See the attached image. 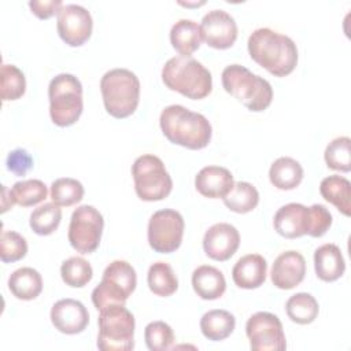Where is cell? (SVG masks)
Wrapping results in <instances>:
<instances>
[{
	"instance_id": "obj_1",
	"label": "cell",
	"mask_w": 351,
	"mask_h": 351,
	"mask_svg": "<svg viewBox=\"0 0 351 351\" xmlns=\"http://www.w3.org/2000/svg\"><path fill=\"white\" fill-rule=\"evenodd\" d=\"M247 47L251 59L276 77L291 74L298 64L295 41L273 29H255L248 37Z\"/></svg>"
},
{
	"instance_id": "obj_2",
	"label": "cell",
	"mask_w": 351,
	"mask_h": 351,
	"mask_svg": "<svg viewBox=\"0 0 351 351\" xmlns=\"http://www.w3.org/2000/svg\"><path fill=\"white\" fill-rule=\"evenodd\" d=\"M160 129L166 138L188 149H202L208 145L213 128L208 119L180 104H171L162 110Z\"/></svg>"
},
{
	"instance_id": "obj_3",
	"label": "cell",
	"mask_w": 351,
	"mask_h": 351,
	"mask_svg": "<svg viewBox=\"0 0 351 351\" xmlns=\"http://www.w3.org/2000/svg\"><path fill=\"white\" fill-rule=\"evenodd\" d=\"M273 225L276 232L287 239L303 234L321 237L332 225V214L324 204L306 207L300 203H288L276 211Z\"/></svg>"
},
{
	"instance_id": "obj_4",
	"label": "cell",
	"mask_w": 351,
	"mask_h": 351,
	"mask_svg": "<svg viewBox=\"0 0 351 351\" xmlns=\"http://www.w3.org/2000/svg\"><path fill=\"white\" fill-rule=\"evenodd\" d=\"M163 84L189 99L199 100L213 89L211 73L192 56H174L162 69Z\"/></svg>"
},
{
	"instance_id": "obj_5",
	"label": "cell",
	"mask_w": 351,
	"mask_h": 351,
	"mask_svg": "<svg viewBox=\"0 0 351 351\" xmlns=\"http://www.w3.org/2000/svg\"><path fill=\"white\" fill-rule=\"evenodd\" d=\"M222 86L248 110L255 112L266 110L273 100V88L270 82L237 63L223 69Z\"/></svg>"
},
{
	"instance_id": "obj_6",
	"label": "cell",
	"mask_w": 351,
	"mask_h": 351,
	"mask_svg": "<svg viewBox=\"0 0 351 351\" xmlns=\"http://www.w3.org/2000/svg\"><path fill=\"white\" fill-rule=\"evenodd\" d=\"M103 103L114 118H126L132 115L140 100L138 77L128 69L108 70L100 81Z\"/></svg>"
},
{
	"instance_id": "obj_7",
	"label": "cell",
	"mask_w": 351,
	"mask_h": 351,
	"mask_svg": "<svg viewBox=\"0 0 351 351\" xmlns=\"http://www.w3.org/2000/svg\"><path fill=\"white\" fill-rule=\"evenodd\" d=\"M99 311L97 348L101 351L133 350L136 322L125 304H108Z\"/></svg>"
},
{
	"instance_id": "obj_8",
	"label": "cell",
	"mask_w": 351,
	"mask_h": 351,
	"mask_svg": "<svg viewBox=\"0 0 351 351\" xmlns=\"http://www.w3.org/2000/svg\"><path fill=\"white\" fill-rule=\"evenodd\" d=\"M49 115L55 125L70 126L82 114V85L81 81L69 73L55 75L48 85Z\"/></svg>"
},
{
	"instance_id": "obj_9",
	"label": "cell",
	"mask_w": 351,
	"mask_h": 351,
	"mask_svg": "<svg viewBox=\"0 0 351 351\" xmlns=\"http://www.w3.org/2000/svg\"><path fill=\"white\" fill-rule=\"evenodd\" d=\"M137 285L133 266L126 261H112L103 271L100 284L92 291V303L97 310L114 303L125 304Z\"/></svg>"
},
{
	"instance_id": "obj_10",
	"label": "cell",
	"mask_w": 351,
	"mask_h": 351,
	"mask_svg": "<svg viewBox=\"0 0 351 351\" xmlns=\"http://www.w3.org/2000/svg\"><path fill=\"white\" fill-rule=\"evenodd\" d=\"M134 191L144 202H156L169 196L173 189V180L165 163L156 155L145 154L132 165Z\"/></svg>"
},
{
	"instance_id": "obj_11",
	"label": "cell",
	"mask_w": 351,
	"mask_h": 351,
	"mask_svg": "<svg viewBox=\"0 0 351 351\" xmlns=\"http://www.w3.org/2000/svg\"><path fill=\"white\" fill-rule=\"evenodd\" d=\"M103 228L104 219L99 210L93 206L82 204L71 214L67 237L75 251L90 254L100 244Z\"/></svg>"
},
{
	"instance_id": "obj_12",
	"label": "cell",
	"mask_w": 351,
	"mask_h": 351,
	"mask_svg": "<svg viewBox=\"0 0 351 351\" xmlns=\"http://www.w3.org/2000/svg\"><path fill=\"white\" fill-rule=\"evenodd\" d=\"M185 222L182 215L171 208L155 211L148 221L149 247L160 254L174 252L182 241Z\"/></svg>"
},
{
	"instance_id": "obj_13",
	"label": "cell",
	"mask_w": 351,
	"mask_h": 351,
	"mask_svg": "<svg viewBox=\"0 0 351 351\" xmlns=\"http://www.w3.org/2000/svg\"><path fill=\"white\" fill-rule=\"evenodd\" d=\"M250 347L254 351H284L285 335L280 318L267 311L252 314L245 324Z\"/></svg>"
},
{
	"instance_id": "obj_14",
	"label": "cell",
	"mask_w": 351,
	"mask_h": 351,
	"mask_svg": "<svg viewBox=\"0 0 351 351\" xmlns=\"http://www.w3.org/2000/svg\"><path fill=\"white\" fill-rule=\"evenodd\" d=\"M56 27L59 37L66 44L70 47H80L92 34V15L80 4H66L58 12Z\"/></svg>"
},
{
	"instance_id": "obj_15",
	"label": "cell",
	"mask_w": 351,
	"mask_h": 351,
	"mask_svg": "<svg viewBox=\"0 0 351 351\" xmlns=\"http://www.w3.org/2000/svg\"><path fill=\"white\" fill-rule=\"evenodd\" d=\"M202 37L207 45L215 49L230 48L237 38V23L234 18L223 10H211L200 23Z\"/></svg>"
},
{
	"instance_id": "obj_16",
	"label": "cell",
	"mask_w": 351,
	"mask_h": 351,
	"mask_svg": "<svg viewBox=\"0 0 351 351\" xmlns=\"http://www.w3.org/2000/svg\"><path fill=\"white\" fill-rule=\"evenodd\" d=\"M240 245L239 230L228 223L218 222L210 226L203 237V250L206 255L214 261H228L234 255Z\"/></svg>"
},
{
	"instance_id": "obj_17",
	"label": "cell",
	"mask_w": 351,
	"mask_h": 351,
	"mask_svg": "<svg viewBox=\"0 0 351 351\" xmlns=\"http://www.w3.org/2000/svg\"><path fill=\"white\" fill-rule=\"evenodd\" d=\"M51 321L59 332L66 335H77L85 330L88 326L89 313L80 300L66 298L58 300L52 306Z\"/></svg>"
},
{
	"instance_id": "obj_18",
	"label": "cell",
	"mask_w": 351,
	"mask_h": 351,
	"mask_svg": "<svg viewBox=\"0 0 351 351\" xmlns=\"http://www.w3.org/2000/svg\"><path fill=\"white\" fill-rule=\"evenodd\" d=\"M306 274L304 256L293 250L281 252L270 270V278L274 287L280 289H292L299 285Z\"/></svg>"
},
{
	"instance_id": "obj_19",
	"label": "cell",
	"mask_w": 351,
	"mask_h": 351,
	"mask_svg": "<svg viewBox=\"0 0 351 351\" xmlns=\"http://www.w3.org/2000/svg\"><path fill=\"white\" fill-rule=\"evenodd\" d=\"M267 274L266 259L259 254H247L241 256L232 269V278L239 288H259Z\"/></svg>"
},
{
	"instance_id": "obj_20",
	"label": "cell",
	"mask_w": 351,
	"mask_h": 351,
	"mask_svg": "<svg viewBox=\"0 0 351 351\" xmlns=\"http://www.w3.org/2000/svg\"><path fill=\"white\" fill-rule=\"evenodd\" d=\"M233 184L232 173L221 166H206L195 177L197 192L210 199H222L232 189Z\"/></svg>"
},
{
	"instance_id": "obj_21",
	"label": "cell",
	"mask_w": 351,
	"mask_h": 351,
	"mask_svg": "<svg viewBox=\"0 0 351 351\" xmlns=\"http://www.w3.org/2000/svg\"><path fill=\"white\" fill-rule=\"evenodd\" d=\"M314 269L319 280L332 282L340 278L346 270V262L340 248L333 243L318 247L314 252Z\"/></svg>"
},
{
	"instance_id": "obj_22",
	"label": "cell",
	"mask_w": 351,
	"mask_h": 351,
	"mask_svg": "<svg viewBox=\"0 0 351 351\" xmlns=\"http://www.w3.org/2000/svg\"><path fill=\"white\" fill-rule=\"evenodd\" d=\"M192 287L199 298L204 300H215L223 295L226 280L219 269L210 265H202L192 273Z\"/></svg>"
},
{
	"instance_id": "obj_23",
	"label": "cell",
	"mask_w": 351,
	"mask_h": 351,
	"mask_svg": "<svg viewBox=\"0 0 351 351\" xmlns=\"http://www.w3.org/2000/svg\"><path fill=\"white\" fill-rule=\"evenodd\" d=\"M202 29L192 19L177 21L170 30V43L181 56H191L202 44Z\"/></svg>"
},
{
	"instance_id": "obj_24",
	"label": "cell",
	"mask_w": 351,
	"mask_h": 351,
	"mask_svg": "<svg viewBox=\"0 0 351 351\" xmlns=\"http://www.w3.org/2000/svg\"><path fill=\"white\" fill-rule=\"evenodd\" d=\"M269 178L276 188L289 191L302 182L303 167L296 159L291 156H281L271 163L269 169Z\"/></svg>"
},
{
	"instance_id": "obj_25",
	"label": "cell",
	"mask_w": 351,
	"mask_h": 351,
	"mask_svg": "<svg viewBox=\"0 0 351 351\" xmlns=\"http://www.w3.org/2000/svg\"><path fill=\"white\" fill-rule=\"evenodd\" d=\"M321 196L332 203L341 214L350 217L351 207V184L343 176H328L319 184Z\"/></svg>"
},
{
	"instance_id": "obj_26",
	"label": "cell",
	"mask_w": 351,
	"mask_h": 351,
	"mask_svg": "<svg viewBox=\"0 0 351 351\" xmlns=\"http://www.w3.org/2000/svg\"><path fill=\"white\" fill-rule=\"evenodd\" d=\"M8 288L16 299L32 300L43 291V277L33 267H19L8 277Z\"/></svg>"
},
{
	"instance_id": "obj_27",
	"label": "cell",
	"mask_w": 351,
	"mask_h": 351,
	"mask_svg": "<svg viewBox=\"0 0 351 351\" xmlns=\"http://www.w3.org/2000/svg\"><path fill=\"white\" fill-rule=\"evenodd\" d=\"M236 326V318L226 310L215 308L203 314L200 318V330L211 341L225 340L232 335Z\"/></svg>"
},
{
	"instance_id": "obj_28",
	"label": "cell",
	"mask_w": 351,
	"mask_h": 351,
	"mask_svg": "<svg viewBox=\"0 0 351 351\" xmlns=\"http://www.w3.org/2000/svg\"><path fill=\"white\" fill-rule=\"evenodd\" d=\"M222 200L230 211L245 214L258 206L259 192L252 184L247 181H239L233 184L232 189L222 197Z\"/></svg>"
},
{
	"instance_id": "obj_29",
	"label": "cell",
	"mask_w": 351,
	"mask_h": 351,
	"mask_svg": "<svg viewBox=\"0 0 351 351\" xmlns=\"http://www.w3.org/2000/svg\"><path fill=\"white\" fill-rule=\"evenodd\" d=\"M147 282L152 293L167 298L178 288V280L173 267L166 262H155L149 266L147 273Z\"/></svg>"
},
{
	"instance_id": "obj_30",
	"label": "cell",
	"mask_w": 351,
	"mask_h": 351,
	"mask_svg": "<svg viewBox=\"0 0 351 351\" xmlns=\"http://www.w3.org/2000/svg\"><path fill=\"white\" fill-rule=\"evenodd\" d=\"M285 311L292 322L299 325L311 324L319 313L317 299L307 292H298L292 295L285 303Z\"/></svg>"
},
{
	"instance_id": "obj_31",
	"label": "cell",
	"mask_w": 351,
	"mask_h": 351,
	"mask_svg": "<svg viewBox=\"0 0 351 351\" xmlns=\"http://www.w3.org/2000/svg\"><path fill=\"white\" fill-rule=\"evenodd\" d=\"M62 221L60 206L52 203H44L33 210L30 214V228L40 236H48L53 233Z\"/></svg>"
},
{
	"instance_id": "obj_32",
	"label": "cell",
	"mask_w": 351,
	"mask_h": 351,
	"mask_svg": "<svg viewBox=\"0 0 351 351\" xmlns=\"http://www.w3.org/2000/svg\"><path fill=\"white\" fill-rule=\"evenodd\" d=\"M12 199L16 204L22 207L36 206L45 200L48 195V188L41 180H22L12 185L10 189Z\"/></svg>"
},
{
	"instance_id": "obj_33",
	"label": "cell",
	"mask_w": 351,
	"mask_h": 351,
	"mask_svg": "<svg viewBox=\"0 0 351 351\" xmlns=\"http://www.w3.org/2000/svg\"><path fill=\"white\" fill-rule=\"evenodd\" d=\"M84 185L71 177L56 178L51 184V199L60 207H70L84 197Z\"/></svg>"
},
{
	"instance_id": "obj_34",
	"label": "cell",
	"mask_w": 351,
	"mask_h": 351,
	"mask_svg": "<svg viewBox=\"0 0 351 351\" xmlns=\"http://www.w3.org/2000/svg\"><path fill=\"white\" fill-rule=\"evenodd\" d=\"M60 276L66 285L82 288L92 280L93 269L86 259L81 256H71L63 261L60 266Z\"/></svg>"
},
{
	"instance_id": "obj_35",
	"label": "cell",
	"mask_w": 351,
	"mask_h": 351,
	"mask_svg": "<svg viewBox=\"0 0 351 351\" xmlns=\"http://www.w3.org/2000/svg\"><path fill=\"white\" fill-rule=\"evenodd\" d=\"M351 140L347 136L333 138L325 148L324 158L329 169L347 173L351 170Z\"/></svg>"
},
{
	"instance_id": "obj_36",
	"label": "cell",
	"mask_w": 351,
	"mask_h": 351,
	"mask_svg": "<svg viewBox=\"0 0 351 351\" xmlns=\"http://www.w3.org/2000/svg\"><path fill=\"white\" fill-rule=\"evenodd\" d=\"M26 90L25 74L15 64L3 63L1 66V99L4 101L16 100Z\"/></svg>"
},
{
	"instance_id": "obj_37",
	"label": "cell",
	"mask_w": 351,
	"mask_h": 351,
	"mask_svg": "<svg viewBox=\"0 0 351 351\" xmlns=\"http://www.w3.org/2000/svg\"><path fill=\"white\" fill-rule=\"evenodd\" d=\"M144 339L148 350L165 351L173 347L174 333L169 324L163 321H152L144 329Z\"/></svg>"
},
{
	"instance_id": "obj_38",
	"label": "cell",
	"mask_w": 351,
	"mask_h": 351,
	"mask_svg": "<svg viewBox=\"0 0 351 351\" xmlns=\"http://www.w3.org/2000/svg\"><path fill=\"white\" fill-rule=\"evenodd\" d=\"M27 252V243L23 236L14 230H4L0 241V258L3 262H16Z\"/></svg>"
},
{
	"instance_id": "obj_39",
	"label": "cell",
	"mask_w": 351,
	"mask_h": 351,
	"mask_svg": "<svg viewBox=\"0 0 351 351\" xmlns=\"http://www.w3.org/2000/svg\"><path fill=\"white\" fill-rule=\"evenodd\" d=\"M5 165L7 169L14 174L25 176L33 167V158L26 149L16 148L7 155Z\"/></svg>"
},
{
	"instance_id": "obj_40",
	"label": "cell",
	"mask_w": 351,
	"mask_h": 351,
	"mask_svg": "<svg viewBox=\"0 0 351 351\" xmlns=\"http://www.w3.org/2000/svg\"><path fill=\"white\" fill-rule=\"evenodd\" d=\"M62 0H32L29 1V7L32 12L40 19H48L53 14H58L63 7Z\"/></svg>"
},
{
	"instance_id": "obj_41",
	"label": "cell",
	"mask_w": 351,
	"mask_h": 351,
	"mask_svg": "<svg viewBox=\"0 0 351 351\" xmlns=\"http://www.w3.org/2000/svg\"><path fill=\"white\" fill-rule=\"evenodd\" d=\"M180 4H182V5H200V4H204V1H200V3H181L180 1Z\"/></svg>"
}]
</instances>
